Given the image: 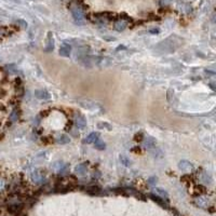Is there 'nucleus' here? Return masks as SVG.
Instances as JSON below:
<instances>
[{
	"label": "nucleus",
	"mask_w": 216,
	"mask_h": 216,
	"mask_svg": "<svg viewBox=\"0 0 216 216\" xmlns=\"http://www.w3.org/2000/svg\"><path fill=\"white\" fill-rule=\"evenodd\" d=\"M72 16H74V19H75L76 22L79 23V24H82L83 19H85L82 10L80 9L79 7H75V8H72Z\"/></svg>",
	"instance_id": "f257e3e1"
},
{
	"label": "nucleus",
	"mask_w": 216,
	"mask_h": 216,
	"mask_svg": "<svg viewBox=\"0 0 216 216\" xmlns=\"http://www.w3.org/2000/svg\"><path fill=\"white\" fill-rule=\"evenodd\" d=\"M76 124H77V128H79L80 130H83V129L87 126V121L83 118V116L81 115H76Z\"/></svg>",
	"instance_id": "f03ea898"
},
{
	"label": "nucleus",
	"mask_w": 216,
	"mask_h": 216,
	"mask_svg": "<svg viewBox=\"0 0 216 216\" xmlns=\"http://www.w3.org/2000/svg\"><path fill=\"white\" fill-rule=\"evenodd\" d=\"M72 53V49L69 47L68 44H63L60 49V54L64 57H68Z\"/></svg>",
	"instance_id": "7ed1b4c3"
},
{
	"label": "nucleus",
	"mask_w": 216,
	"mask_h": 216,
	"mask_svg": "<svg viewBox=\"0 0 216 216\" xmlns=\"http://www.w3.org/2000/svg\"><path fill=\"white\" fill-rule=\"evenodd\" d=\"M178 168L181 170H183V171H190V170L194 169V165L191 164L190 162H188V161H181V162L178 163Z\"/></svg>",
	"instance_id": "20e7f679"
},
{
	"label": "nucleus",
	"mask_w": 216,
	"mask_h": 216,
	"mask_svg": "<svg viewBox=\"0 0 216 216\" xmlns=\"http://www.w3.org/2000/svg\"><path fill=\"white\" fill-rule=\"evenodd\" d=\"M98 139V133H91L90 135H88V137L85 139V143H94V142H96Z\"/></svg>",
	"instance_id": "39448f33"
},
{
	"label": "nucleus",
	"mask_w": 216,
	"mask_h": 216,
	"mask_svg": "<svg viewBox=\"0 0 216 216\" xmlns=\"http://www.w3.org/2000/svg\"><path fill=\"white\" fill-rule=\"evenodd\" d=\"M125 27H126V22H124V21H118V22L115 24V29L118 31L124 30Z\"/></svg>",
	"instance_id": "423d86ee"
},
{
	"label": "nucleus",
	"mask_w": 216,
	"mask_h": 216,
	"mask_svg": "<svg viewBox=\"0 0 216 216\" xmlns=\"http://www.w3.org/2000/svg\"><path fill=\"white\" fill-rule=\"evenodd\" d=\"M76 173L78 175H85L87 173V166L85 164H79V165L76 166Z\"/></svg>",
	"instance_id": "0eeeda50"
},
{
	"label": "nucleus",
	"mask_w": 216,
	"mask_h": 216,
	"mask_svg": "<svg viewBox=\"0 0 216 216\" xmlns=\"http://www.w3.org/2000/svg\"><path fill=\"white\" fill-rule=\"evenodd\" d=\"M36 96H37L39 100H49V98H50L49 93L46 91H37L36 92Z\"/></svg>",
	"instance_id": "6e6552de"
},
{
	"label": "nucleus",
	"mask_w": 216,
	"mask_h": 216,
	"mask_svg": "<svg viewBox=\"0 0 216 216\" xmlns=\"http://www.w3.org/2000/svg\"><path fill=\"white\" fill-rule=\"evenodd\" d=\"M56 142L60 143V144H67L70 142V138L67 136V135H60L56 137Z\"/></svg>",
	"instance_id": "1a4fd4ad"
},
{
	"label": "nucleus",
	"mask_w": 216,
	"mask_h": 216,
	"mask_svg": "<svg viewBox=\"0 0 216 216\" xmlns=\"http://www.w3.org/2000/svg\"><path fill=\"white\" fill-rule=\"evenodd\" d=\"M155 144H156V142H155L154 138L151 137H148L146 141H145V147L146 148H152L155 146Z\"/></svg>",
	"instance_id": "9d476101"
},
{
	"label": "nucleus",
	"mask_w": 216,
	"mask_h": 216,
	"mask_svg": "<svg viewBox=\"0 0 216 216\" xmlns=\"http://www.w3.org/2000/svg\"><path fill=\"white\" fill-rule=\"evenodd\" d=\"M95 143V147L97 148V149H100V150H103V149H105V143L102 141H98L97 139L96 142H94Z\"/></svg>",
	"instance_id": "9b49d317"
},
{
	"label": "nucleus",
	"mask_w": 216,
	"mask_h": 216,
	"mask_svg": "<svg viewBox=\"0 0 216 216\" xmlns=\"http://www.w3.org/2000/svg\"><path fill=\"white\" fill-rule=\"evenodd\" d=\"M151 198H152V200H155V201H157V202H158V203L159 204H161V205H164V200H162V199H161V198H159V197H155L154 194H151L150 196Z\"/></svg>",
	"instance_id": "f8f14e48"
},
{
	"label": "nucleus",
	"mask_w": 216,
	"mask_h": 216,
	"mask_svg": "<svg viewBox=\"0 0 216 216\" xmlns=\"http://www.w3.org/2000/svg\"><path fill=\"white\" fill-rule=\"evenodd\" d=\"M98 128L100 129H107V130H111V128H110V125L108 124V123H98Z\"/></svg>",
	"instance_id": "ddd939ff"
},
{
	"label": "nucleus",
	"mask_w": 216,
	"mask_h": 216,
	"mask_svg": "<svg viewBox=\"0 0 216 216\" xmlns=\"http://www.w3.org/2000/svg\"><path fill=\"white\" fill-rule=\"evenodd\" d=\"M156 192H158V194H161V197H165V198H168V194H166L165 191H163L162 189H156Z\"/></svg>",
	"instance_id": "4468645a"
},
{
	"label": "nucleus",
	"mask_w": 216,
	"mask_h": 216,
	"mask_svg": "<svg viewBox=\"0 0 216 216\" xmlns=\"http://www.w3.org/2000/svg\"><path fill=\"white\" fill-rule=\"evenodd\" d=\"M121 160H122V163H123V164H125V165H126V166H129V165H130V164H131V163H129V162H128L129 160L126 159L125 157H121Z\"/></svg>",
	"instance_id": "2eb2a0df"
},
{
	"label": "nucleus",
	"mask_w": 216,
	"mask_h": 216,
	"mask_svg": "<svg viewBox=\"0 0 216 216\" xmlns=\"http://www.w3.org/2000/svg\"><path fill=\"white\" fill-rule=\"evenodd\" d=\"M16 118H17V113H16V110H14V111H13V113L11 115V120H12V121H14V120H16Z\"/></svg>",
	"instance_id": "dca6fc26"
},
{
	"label": "nucleus",
	"mask_w": 216,
	"mask_h": 216,
	"mask_svg": "<svg viewBox=\"0 0 216 216\" xmlns=\"http://www.w3.org/2000/svg\"><path fill=\"white\" fill-rule=\"evenodd\" d=\"M156 182H157V179L154 178V177H152V179H150V181H149V183H151V184H154V183H156Z\"/></svg>",
	"instance_id": "f3484780"
}]
</instances>
